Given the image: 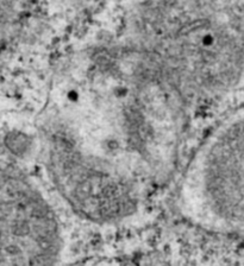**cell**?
I'll use <instances>...</instances> for the list:
<instances>
[{"label":"cell","mask_w":244,"mask_h":266,"mask_svg":"<svg viewBox=\"0 0 244 266\" xmlns=\"http://www.w3.org/2000/svg\"><path fill=\"white\" fill-rule=\"evenodd\" d=\"M243 66V32L224 13L126 18L53 61L49 101L86 164L147 193L173 172L195 106L231 90Z\"/></svg>","instance_id":"obj_1"},{"label":"cell","mask_w":244,"mask_h":266,"mask_svg":"<svg viewBox=\"0 0 244 266\" xmlns=\"http://www.w3.org/2000/svg\"><path fill=\"white\" fill-rule=\"evenodd\" d=\"M81 266H140L129 259L119 257H97L85 261Z\"/></svg>","instance_id":"obj_4"},{"label":"cell","mask_w":244,"mask_h":266,"mask_svg":"<svg viewBox=\"0 0 244 266\" xmlns=\"http://www.w3.org/2000/svg\"><path fill=\"white\" fill-rule=\"evenodd\" d=\"M2 266H56L63 233L56 211L25 170L3 163Z\"/></svg>","instance_id":"obj_3"},{"label":"cell","mask_w":244,"mask_h":266,"mask_svg":"<svg viewBox=\"0 0 244 266\" xmlns=\"http://www.w3.org/2000/svg\"><path fill=\"white\" fill-rule=\"evenodd\" d=\"M178 206L202 228L244 234V107L200 143L181 177Z\"/></svg>","instance_id":"obj_2"}]
</instances>
